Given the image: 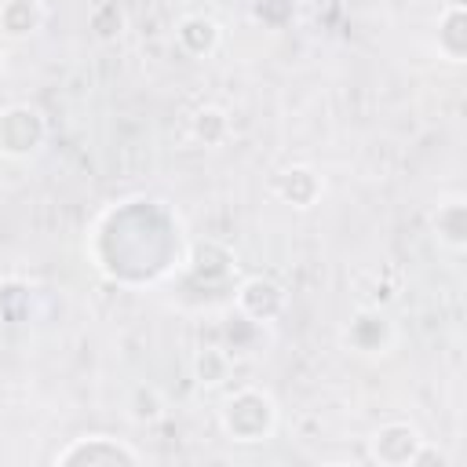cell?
<instances>
[{"instance_id": "12", "label": "cell", "mask_w": 467, "mask_h": 467, "mask_svg": "<svg viewBox=\"0 0 467 467\" xmlns=\"http://www.w3.org/2000/svg\"><path fill=\"white\" fill-rule=\"evenodd\" d=\"M193 135H197L204 146H223L226 135H230V117H226V109H219V106H201V109L193 113Z\"/></svg>"}, {"instance_id": "10", "label": "cell", "mask_w": 467, "mask_h": 467, "mask_svg": "<svg viewBox=\"0 0 467 467\" xmlns=\"http://www.w3.org/2000/svg\"><path fill=\"white\" fill-rule=\"evenodd\" d=\"M434 234L445 248L460 252L467 244V208H463V197H449V201H438V212H434Z\"/></svg>"}, {"instance_id": "6", "label": "cell", "mask_w": 467, "mask_h": 467, "mask_svg": "<svg viewBox=\"0 0 467 467\" xmlns=\"http://www.w3.org/2000/svg\"><path fill=\"white\" fill-rule=\"evenodd\" d=\"M321 190H325L321 175L306 164H292V168H281L274 175V193L292 208H310L321 197Z\"/></svg>"}, {"instance_id": "2", "label": "cell", "mask_w": 467, "mask_h": 467, "mask_svg": "<svg viewBox=\"0 0 467 467\" xmlns=\"http://www.w3.org/2000/svg\"><path fill=\"white\" fill-rule=\"evenodd\" d=\"M47 135L44 113L29 102H11L0 109V153L11 161H26L40 150Z\"/></svg>"}, {"instance_id": "1", "label": "cell", "mask_w": 467, "mask_h": 467, "mask_svg": "<svg viewBox=\"0 0 467 467\" xmlns=\"http://www.w3.org/2000/svg\"><path fill=\"white\" fill-rule=\"evenodd\" d=\"M219 423L234 441H266L277 427V401L259 387H241L223 401Z\"/></svg>"}, {"instance_id": "8", "label": "cell", "mask_w": 467, "mask_h": 467, "mask_svg": "<svg viewBox=\"0 0 467 467\" xmlns=\"http://www.w3.org/2000/svg\"><path fill=\"white\" fill-rule=\"evenodd\" d=\"M44 26L40 0H0V33L11 40H26Z\"/></svg>"}, {"instance_id": "15", "label": "cell", "mask_w": 467, "mask_h": 467, "mask_svg": "<svg viewBox=\"0 0 467 467\" xmlns=\"http://www.w3.org/2000/svg\"><path fill=\"white\" fill-rule=\"evenodd\" d=\"M445 7H463V0H445Z\"/></svg>"}, {"instance_id": "9", "label": "cell", "mask_w": 467, "mask_h": 467, "mask_svg": "<svg viewBox=\"0 0 467 467\" xmlns=\"http://www.w3.org/2000/svg\"><path fill=\"white\" fill-rule=\"evenodd\" d=\"M175 40H179V47H182L186 55L204 58V55H212L215 44H219V26H215L212 18H204V15H186V18L179 22V29H175Z\"/></svg>"}, {"instance_id": "16", "label": "cell", "mask_w": 467, "mask_h": 467, "mask_svg": "<svg viewBox=\"0 0 467 467\" xmlns=\"http://www.w3.org/2000/svg\"><path fill=\"white\" fill-rule=\"evenodd\" d=\"M4 58H7V55H4V47H0V73H4Z\"/></svg>"}, {"instance_id": "14", "label": "cell", "mask_w": 467, "mask_h": 467, "mask_svg": "<svg viewBox=\"0 0 467 467\" xmlns=\"http://www.w3.org/2000/svg\"><path fill=\"white\" fill-rule=\"evenodd\" d=\"M131 394L139 398V401L131 405V412H128L135 423H146V420H157V416H161V409H164V405H161V394H157L153 387H135Z\"/></svg>"}, {"instance_id": "11", "label": "cell", "mask_w": 467, "mask_h": 467, "mask_svg": "<svg viewBox=\"0 0 467 467\" xmlns=\"http://www.w3.org/2000/svg\"><path fill=\"white\" fill-rule=\"evenodd\" d=\"M438 51L449 62H463V7H445L441 11V29H438Z\"/></svg>"}, {"instance_id": "3", "label": "cell", "mask_w": 467, "mask_h": 467, "mask_svg": "<svg viewBox=\"0 0 467 467\" xmlns=\"http://www.w3.org/2000/svg\"><path fill=\"white\" fill-rule=\"evenodd\" d=\"M55 463H88V467L106 463V467H113V463H142V452L120 438H109V434H84V438H73L66 449H58Z\"/></svg>"}, {"instance_id": "13", "label": "cell", "mask_w": 467, "mask_h": 467, "mask_svg": "<svg viewBox=\"0 0 467 467\" xmlns=\"http://www.w3.org/2000/svg\"><path fill=\"white\" fill-rule=\"evenodd\" d=\"M226 372H230V358H226L223 350L208 347V350L197 354V376H201V383H208V387H212V383H223Z\"/></svg>"}, {"instance_id": "4", "label": "cell", "mask_w": 467, "mask_h": 467, "mask_svg": "<svg viewBox=\"0 0 467 467\" xmlns=\"http://www.w3.org/2000/svg\"><path fill=\"white\" fill-rule=\"evenodd\" d=\"M234 306H237V314L244 321H252V325L263 328V325H270L285 310V288L274 277H263V274L244 277L237 285V292H234Z\"/></svg>"}, {"instance_id": "7", "label": "cell", "mask_w": 467, "mask_h": 467, "mask_svg": "<svg viewBox=\"0 0 467 467\" xmlns=\"http://www.w3.org/2000/svg\"><path fill=\"white\" fill-rule=\"evenodd\" d=\"M420 441L423 438L416 434V427H409V423H387V427H379L372 434V456L379 463H412Z\"/></svg>"}, {"instance_id": "5", "label": "cell", "mask_w": 467, "mask_h": 467, "mask_svg": "<svg viewBox=\"0 0 467 467\" xmlns=\"http://www.w3.org/2000/svg\"><path fill=\"white\" fill-rule=\"evenodd\" d=\"M343 343L347 350L354 354H365V358H376V354H387L390 343H394V325L387 314L379 310H358L347 328H343Z\"/></svg>"}]
</instances>
